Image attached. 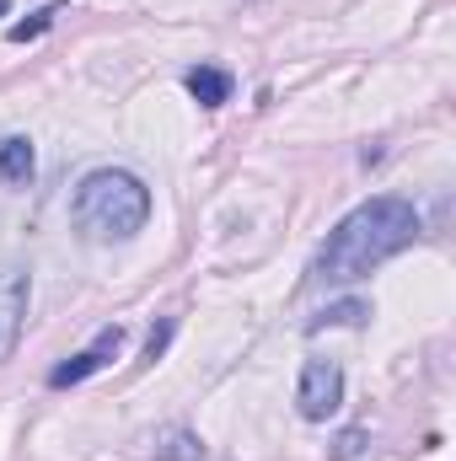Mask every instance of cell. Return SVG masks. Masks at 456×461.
Listing matches in <instances>:
<instances>
[{"mask_svg":"<svg viewBox=\"0 0 456 461\" xmlns=\"http://www.w3.org/2000/svg\"><path fill=\"white\" fill-rule=\"evenodd\" d=\"M414 236H419V210L408 199H397V194L365 199V204H354L339 226L328 230L312 274L323 285H354L370 268H381L387 258H397L403 247H414Z\"/></svg>","mask_w":456,"mask_h":461,"instance_id":"obj_1","label":"cell"},{"mask_svg":"<svg viewBox=\"0 0 456 461\" xmlns=\"http://www.w3.org/2000/svg\"><path fill=\"white\" fill-rule=\"evenodd\" d=\"M70 221L87 241H129L150 221V188L129 167H97L70 194Z\"/></svg>","mask_w":456,"mask_h":461,"instance_id":"obj_2","label":"cell"},{"mask_svg":"<svg viewBox=\"0 0 456 461\" xmlns=\"http://www.w3.org/2000/svg\"><path fill=\"white\" fill-rule=\"evenodd\" d=\"M296 408L306 424H323L343 408V370L333 359H306L301 365V386H296Z\"/></svg>","mask_w":456,"mask_h":461,"instance_id":"obj_3","label":"cell"},{"mask_svg":"<svg viewBox=\"0 0 456 461\" xmlns=\"http://www.w3.org/2000/svg\"><path fill=\"white\" fill-rule=\"evenodd\" d=\"M123 339H129V328L108 322V328H103V333H97L92 344L81 348V354H70L65 365H54V370H49V386H54V392H65V386H81L87 375H97V370H103V365L114 359L118 348H123Z\"/></svg>","mask_w":456,"mask_h":461,"instance_id":"obj_4","label":"cell"},{"mask_svg":"<svg viewBox=\"0 0 456 461\" xmlns=\"http://www.w3.org/2000/svg\"><path fill=\"white\" fill-rule=\"evenodd\" d=\"M22 322H27V268L0 263V365L16 354Z\"/></svg>","mask_w":456,"mask_h":461,"instance_id":"obj_5","label":"cell"},{"mask_svg":"<svg viewBox=\"0 0 456 461\" xmlns=\"http://www.w3.org/2000/svg\"><path fill=\"white\" fill-rule=\"evenodd\" d=\"M183 86H188V97L199 108H226L236 81H231V70H221V65H194V70H183Z\"/></svg>","mask_w":456,"mask_h":461,"instance_id":"obj_6","label":"cell"},{"mask_svg":"<svg viewBox=\"0 0 456 461\" xmlns=\"http://www.w3.org/2000/svg\"><path fill=\"white\" fill-rule=\"evenodd\" d=\"M38 156H32V140L27 134H0V183L5 188H22L32 177Z\"/></svg>","mask_w":456,"mask_h":461,"instance_id":"obj_7","label":"cell"},{"mask_svg":"<svg viewBox=\"0 0 456 461\" xmlns=\"http://www.w3.org/2000/svg\"><path fill=\"white\" fill-rule=\"evenodd\" d=\"M150 451H156V461H210V456H205V440H199V435H188L183 424L156 429V435H150Z\"/></svg>","mask_w":456,"mask_h":461,"instance_id":"obj_8","label":"cell"},{"mask_svg":"<svg viewBox=\"0 0 456 461\" xmlns=\"http://www.w3.org/2000/svg\"><path fill=\"white\" fill-rule=\"evenodd\" d=\"M370 317V301H333V306H323L312 322H306V333H323V328H360Z\"/></svg>","mask_w":456,"mask_h":461,"instance_id":"obj_9","label":"cell"},{"mask_svg":"<svg viewBox=\"0 0 456 461\" xmlns=\"http://www.w3.org/2000/svg\"><path fill=\"white\" fill-rule=\"evenodd\" d=\"M49 27H54V5H43V11H32L27 22H11V32H5V38H11V43H32V38H43Z\"/></svg>","mask_w":456,"mask_h":461,"instance_id":"obj_10","label":"cell"},{"mask_svg":"<svg viewBox=\"0 0 456 461\" xmlns=\"http://www.w3.org/2000/svg\"><path fill=\"white\" fill-rule=\"evenodd\" d=\"M172 333H178V322H172V317H161V322H156V333H150V344H145V359H161L167 344H172Z\"/></svg>","mask_w":456,"mask_h":461,"instance_id":"obj_11","label":"cell"},{"mask_svg":"<svg viewBox=\"0 0 456 461\" xmlns=\"http://www.w3.org/2000/svg\"><path fill=\"white\" fill-rule=\"evenodd\" d=\"M360 451H365V429H343L339 446H333V456H339V461H354Z\"/></svg>","mask_w":456,"mask_h":461,"instance_id":"obj_12","label":"cell"},{"mask_svg":"<svg viewBox=\"0 0 456 461\" xmlns=\"http://www.w3.org/2000/svg\"><path fill=\"white\" fill-rule=\"evenodd\" d=\"M5 11H11V0H0V16H5Z\"/></svg>","mask_w":456,"mask_h":461,"instance_id":"obj_13","label":"cell"}]
</instances>
